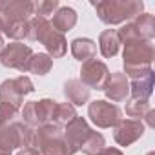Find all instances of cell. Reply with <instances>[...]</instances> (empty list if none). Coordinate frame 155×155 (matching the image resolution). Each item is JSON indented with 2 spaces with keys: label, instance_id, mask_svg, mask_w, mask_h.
<instances>
[{
  "label": "cell",
  "instance_id": "1",
  "mask_svg": "<svg viewBox=\"0 0 155 155\" xmlns=\"http://www.w3.org/2000/svg\"><path fill=\"white\" fill-rule=\"evenodd\" d=\"M155 57V48L150 40H133V42H126L124 44V69H126V77L131 79H139V77L153 71L151 69V62Z\"/></svg>",
  "mask_w": 155,
  "mask_h": 155
},
{
  "label": "cell",
  "instance_id": "2",
  "mask_svg": "<svg viewBox=\"0 0 155 155\" xmlns=\"http://www.w3.org/2000/svg\"><path fill=\"white\" fill-rule=\"evenodd\" d=\"M93 8L101 22L108 26H115L137 18L142 13L144 4L140 0H102V2H93Z\"/></svg>",
  "mask_w": 155,
  "mask_h": 155
},
{
  "label": "cell",
  "instance_id": "3",
  "mask_svg": "<svg viewBox=\"0 0 155 155\" xmlns=\"http://www.w3.org/2000/svg\"><path fill=\"white\" fill-rule=\"evenodd\" d=\"M37 130L24 122H11L0 130V150L11 153L15 148H35Z\"/></svg>",
  "mask_w": 155,
  "mask_h": 155
},
{
  "label": "cell",
  "instance_id": "4",
  "mask_svg": "<svg viewBox=\"0 0 155 155\" xmlns=\"http://www.w3.org/2000/svg\"><path fill=\"white\" fill-rule=\"evenodd\" d=\"M35 148L40 151V155H68L64 144V128L53 122L37 128Z\"/></svg>",
  "mask_w": 155,
  "mask_h": 155
},
{
  "label": "cell",
  "instance_id": "5",
  "mask_svg": "<svg viewBox=\"0 0 155 155\" xmlns=\"http://www.w3.org/2000/svg\"><path fill=\"white\" fill-rule=\"evenodd\" d=\"M55 106H57V101H53V99H42V101L26 102L24 110H22L24 124H28L33 130H37V128H40L44 124H51Z\"/></svg>",
  "mask_w": 155,
  "mask_h": 155
},
{
  "label": "cell",
  "instance_id": "6",
  "mask_svg": "<svg viewBox=\"0 0 155 155\" xmlns=\"http://www.w3.org/2000/svg\"><path fill=\"white\" fill-rule=\"evenodd\" d=\"M88 115L97 128H115L122 120V111L108 101H93L88 106Z\"/></svg>",
  "mask_w": 155,
  "mask_h": 155
},
{
  "label": "cell",
  "instance_id": "7",
  "mask_svg": "<svg viewBox=\"0 0 155 155\" xmlns=\"http://www.w3.org/2000/svg\"><path fill=\"white\" fill-rule=\"evenodd\" d=\"M90 131H91V128L88 126L86 119H82L79 115L64 126V144H66L68 155H75L77 151H81Z\"/></svg>",
  "mask_w": 155,
  "mask_h": 155
},
{
  "label": "cell",
  "instance_id": "8",
  "mask_svg": "<svg viewBox=\"0 0 155 155\" xmlns=\"http://www.w3.org/2000/svg\"><path fill=\"white\" fill-rule=\"evenodd\" d=\"M110 77V69L102 60L91 58L86 60L81 68V82L90 90H104V84Z\"/></svg>",
  "mask_w": 155,
  "mask_h": 155
},
{
  "label": "cell",
  "instance_id": "9",
  "mask_svg": "<svg viewBox=\"0 0 155 155\" xmlns=\"http://www.w3.org/2000/svg\"><path fill=\"white\" fill-rule=\"evenodd\" d=\"M33 55L31 48L28 44L22 42H11L8 46H4L2 53H0V64L11 68V69H18V71H26V64L29 60V57Z\"/></svg>",
  "mask_w": 155,
  "mask_h": 155
},
{
  "label": "cell",
  "instance_id": "10",
  "mask_svg": "<svg viewBox=\"0 0 155 155\" xmlns=\"http://www.w3.org/2000/svg\"><path fill=\"white\" fill-rule=\"evenodd\" d=\"M144 133V122L137 119H122L113 131V139L119 146H130Z\"/></svg>",
  "mask_w": 155,
  "mask_h": 155
},
{
  "label": "cell",
  "instance_id": "11",
  "mask_svg": "<svg viewBox=\"0 0 155 155\" xmlns=\"http://www.w3.org/2000/svg\"><path fill=\"white\" fill-rule=\"evenodd\" d=\"M0 11H4L11 22L28 24L35 17L31 0H0Z\"/></svg>",
  "mask_w": 155,
  "mask_h": 155
},
{
  "label": "cell",
  "instance_id": "12",
  "mask_svg": "<svg viewBox=\"0 0 155 155\" xmlns=\"http://www.w3.org/2000/svg\"><path fill=\"white\" fill-rule=\"evenodd\" d=\"M102 91H104L106 97L111 101V104H113V102H122V101H126L128 95H130V81H128V77H126L124 73H120V71L110 73V77H108V81H106Z\"/></svg>",
  "mask_w": 155,
  "mask_h": 155
},
{
  "label": "cell",
  "instance_id": "13",
  "mask_svg": "<svg viewBox=\"0 0 155 155\" xmlns=\"http://www.w3.org/2000/svg\"><path fill=\"white\" fill-rule=\"evenodd\" d=\"M38 42L44 44V48H46V51H48V55H49L51 58H60V57H64L66 51H68V40H66V37H64L62 33L55 31V28H49V29L40 37Z\"/></svg>",
  "mask_w": 155,
  "mask_h": 155
},
{
  "label": "cell",
  "instance_id": "14",
  "mask_svg": "<svg viewBox=\"0 0 155 155\" xmlns=\"http://www.w3.org/2000/svg\"><path fill=\"white\" fill-rule=\"evenodd\" d=\"M64 95L71 106H82L90 101L91 90L88 86H84L79 79H69L64 84Z\"/></svg>",
  "mask_w": 155,
  "mask_h": 155
},
{
  "label": "cell",
  "instance_id": "15",
  "mask_svg": "<svg viewBox=\"0 0 155 155\" xmlns=\"http://www.w3.org/2000/svg\"><path fill=\"white\" fill-rule=\"evenodd\" d=\"M153 71L139 77V79H131V84H130V93H131V99H137V101H148L153 93Z\"/></svg>",
  "mask_w": 155,
  "mask_h": 155
},
{
  "label": "cell",
  "instance_id": "16",
  "mask_svg": "<svg viewBox=\"0 0 155 155\" xmlns=\"http://www.w3.org/2000/svg\"><path fill=\"white\" fill-rule=\"evenodd\" d=\"M0 102L9 104V106H13V108H17V110L22 108V104H24V95L18 91L15 79H8V81H4L2 84H0Z\"/></svg>",
  "mask_w": 155,
  "mask_h": 155
},
{
  "label": "cell",
  "instance_id": "17",
  "mask_svg": "<svg viewBox=\"0 0 155 155\" xmlns=\"http://www.w3.org/2000/svg\"><path fill=\"white\" fill-rule=\"evenodd\" d=\"M75 24H77V11L73 8H58L51 20V26L55 28V31H58L62 35L66 31L73 29Z\"/></svg>",
  "mask_w": 155,
  "mask_h": 155
},
{
  "label": "cell",
  "instance_id": "18",
  "mask_svg": "<svg viewBox=\"0 0 155 155\" xmlns=\"http://www.w3.org/2000/svg\"><path fill=\"white\" fill-rule=\"evenodd\" d=\"M99 48H101L102 57H106V58L115 57L119 53V48H120V38H119L117 29H106V31H102L101 37H99Z\"/></svg>",
  "mask_w": 155,
  "mask_h": 155
},
{
  "label": "cell",
  "instance_id": "19",
  "mask_svg": "<svg viewBox=\"0 0 155 155\" xmlns=\"http://www.w3.org/2000/svg\"><path fill=\"white\" fill-rule=\"evenodd\" d=\"M71 53H73V57L77 60H81V62L91 60L97 55V44L91 38H75L71 42Z\"/></svg>",
  "mask_w": 155,
  "mask_h": 155
},
{
  "label": "cell",
  "instance_id": "20",
  "mask_svg": "<svg viewBox=\"0 0 155 155\" xmlns=\"http://www.w3.org/2000/svg\"><path fill=\"white\" fill-rule=\"evenodd\" d=\"M53 68V58L48 53H33L26 64V71L24 73H35V75H46L49 73V69Z\"/></svg>",
  "mask_w": 155,
  "mask_h": 155
},
{
  "label": "cell",
  "instance_id": "21",
  "mask_svg": "<svg viewBox=\"0 0 155 155\" xmlns=\"http://www.w3.org/2000/svg\"><path fill=\"white\" fill-rule=\"evenodd\" d=\"M131 24H133V28L137 29V33H139V37L142 40H150L151 42V38L155 37V17L153 15L140 13Z\"/></svg>",
  "mask_w": 155,
  "mask_h": 155
},
{
  "label": "cell",
  "instance_id": "22",
  "mask_svg": "<svg viewBox=\"0 0 155 155\" xmlns=\"http://www.w3.org/2000/svg\"><path fill=\"white\" fill-rule=\"evenodd\" d=\"M53 28L51 22L44 17H33L29 22H28V33H26V38L28 40H40V37L49 29Z\"/></svg>",
  "mask_w": 155,
  "mask_h": 155
},
{
  "label": "cell",
  "instance_id": "23",
  "mask_svg": "<svg viewBox=\"0 0 155 155\" xmlns=\"http://www.w3.org/2000/svg\"><path fill=\"white\" fill-rule=\"evenodd\" d=\"M75 117H77L75 106H71L69 102H57L55 113H53V124H57V126H66V124L71 122Z\"/></svg>",
  "mask_w": 155,
  "mask_h": 155
},
{
  "label": "cell",
  "instance_id": "24",
  "mask_svg": "<svg viewBox=\"0 0 155 155\" xmlns=\"http://www.w3.org/2000/svg\"><path fill=\"white\" fill-rule=\"evenodd\" d=\"M102 148H106V139H104V135L91 130L81 150H82V153H86V155H97Z\"/></svg>",
  "mask_w": 155,
  "mask_h": 155
},
{
  "label": "cell",
  "instance_id": "25",
  "mask_svg": "<svg viewBox=\"0 0 155 155\" xmlns=\"http://www.w3.org/2000/svg\"><path fill=\"white\" fill-rule=\"evenodd\" d=\"M151 110L150 102L148 101H137V99H130L126 101V115L131 117V119H144V115Z\"/></svg>",
  "mask_w": 155,
  "mask_h": 155
},
{
  "label": "cell",
  "instance_id": "26",
  "mask_svg": "<svg viewBox=\"0 0 155 155\" xmlns=\"http://www.w3.org/2000/svg\"><path fill=\"white\" fill-rule=\"evenodd\" d=\"M33 9L35 17L48 18L49 15H55V11L58 9V0H38V2H33Z\"/></svg>",
  "mask_w": 155,
  "mask_h": 155
},
{
  "label": "cell",
  "instance_id": "27",
  "mask_svg": "<svg viewBox=\"0 0 155 155\" xmlns=\"http://www.w3.org/2000/svg\"><path fill=\"white\" fill-rule=\"evenodd\" d=\"M18 117V110L9 106V104H4V102H0V126H8L11 122H15Z\"/></svg>",
  "mask_w": 155,
  "mask_h": 155
},
{
  "label": "cell",
  "instance_id": "28",
  "mask_svg": "<svg viewBox=\"0 0 155 155\" xmlns=\"http://www.w3.org/2000/svg\"><path fill=\"white\" fill-rule=\"evenodd\" d=\"M15 82H17V88H18V91H20L24 97L35 91V86H33L31 79H29V77H26V75H20V77H17V79H15Z\"/></svg>",
  "mask_w": 155,
  "mask_h": 155
},
{
  "label": "cell",
  "instance_id": "29",
  "mask_svg": "<svg viewBox=\"0 0 155 155\" xmlns=\"http://www.w3.org/2000/svg\"><path fill=\"white\" fill-rule=\"evenodd\" d=\"M11 20L8 18V15L4 13V11H0V33H4V35H8L9 33V28H11Z\"/></svg>",
  "mask_w": 155,
  "mask_h": 155
},
{
  "label": "cell",
  "instance_id": "30",
  "mask_svg": "<svg viewBox=\"0 0 155 155\" xmlns=\"http://www.w3.org/2000/svg\"><path fill=\"white\" fill-rule=\"evenodd\" d=\"M97 155H122V151L119 148H102Z\"/></svg>",
  "mask_w": 155,
  "mask_h": 155
},
{
  "label": "cell",
  "instance_id": "31",
  "mask_svg": "<svg viewBox=\"0 0 155 155\" xmlns=\"http://www.w3.org/2000/svg\"><path fill=\"white\" fill-rule=\"evenodd\" d=\"M17 155H40V151L37 148H22Z\"/></svg>",
  "mask_w": 155,
  "mask_h": 155
},
{
  "label": "cell",
  "instance_id": "32",
  "mask_svg": "<svg viewBox=\"0 0 155 155\" xmlns=\"http://www.w3.org/2000/svg\"><path fill=\"white\" fill-rule=\"evenodd\" d=\"M153 117H155V111H153V110H150V111L144 115V119H146L148 126H155V122H153Z\"/></svg>",
  "mask_w": 155,
  "mask_h": 155
},
{
  "label": "cell",
  "instance_id": "33",
  "mask_svg": "<svg viewBox=\"0 0 155 155\" xmlns=\"http://www.w3.org/2000/svg\"><path fill=\"white\" fill-rule=\"evenodd\" d=\"M2 49H4V38H2V35H0V53H2Z\"/></svg>",
  "mask_w": 155,
  "mask_h": 155
},
{
  "label": "cell",
  "instance_id": "34",
  "mask_svg": "<svg viewBox=\"0 0 155 155\" xmlns=\"http://www.w3.org/2000/svg\"><path fill=\"white\" fill-rule=\"evenodd\" d=\"M0 155H11V153H8V151H4V150H0Z\"/></svg>",
  "mask_w": 155,
  "mask_h": 155
},
{
  "label": "cell",
  "instance_id": "35",
  "mask_svg": "<svg viewBox=\"0 0 155 155\" xmlns=\"http://www.w3.org/2000/svg\"><path fill=\"white\" fill-rule=\"evenodd\" d=\"M148 155H155V153H153V151H150V153H148Z\"/></svg>",
  "mask_w": 155,
  "mask_h": 155
},
{
  "label": "cell",
  "instance_id": "36",
  "mask_svg": "<svg viewBox=\"0 0 155 155\" xmlns=\"http://www.w3.org/2000/svg\"><path fill=\"white\" fill-rule=\"evenodd\" d=\"M0 130H2V126H0Z\"/></svg>",
  "mask_w": 155,
  "mask_h": 155
}]
</instances>
